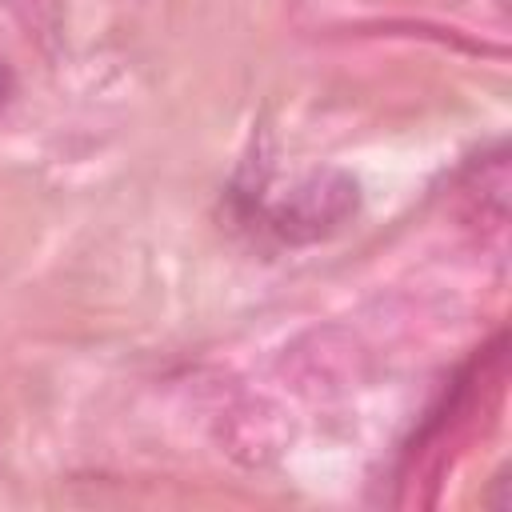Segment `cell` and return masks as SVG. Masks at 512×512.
Returning a JSON list of instances; mask_svg holds the SVG:
<instances>
[{
  "label": "cell",
  "mask_w": 512,
  "mask_h": 512,
  "mask_svg": "<svg viewBox=\"0 0 512 512\" xmlns=\"http://www.w3.org/2000/svg\"><path fill=\"white\" fill-rule=\"evenodd\" d=\"M360 208V184L344 168H316L300 176L268 208V228L288 244H312L332 236Z\"/></svg>",
  "instance_id": "1"
},
{
  "label": "cell",
  "mask_w": 512,
  "mask_h": 512,
  "mask_svg": "<svg viewBox=\"0 0 512 512\" xmlns=\"http://www.w3.org/2000/svg\"><path fill=\"white\" fill-rule=\"evenodd\" d=\"M12 88H16V76H12V68L0 60V108L8 104V96H12Z\"/></svg>",
  "instance_id": "2"
}]
</instances>
